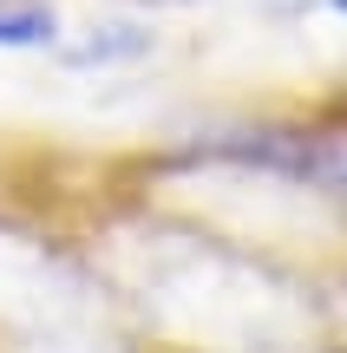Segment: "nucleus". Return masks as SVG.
I'll list each match as a JSON object with an SVG mask.
<instances>
[{
  "label": "nucleus",
  "mask_w": 347,
  "mask_h": 353,
  "mask_svg": "<svg viewBox=\"0 0 347 353\" xmlns=\"http://www.w3.org/2000/svg\"><path fill=\"white\" fill-rule=\"evenodd\" d=\"M59 7L52 0H0V52H52Z\"/></svg>",
  "instance_id": "3"
},
{
  "label": "nucleus",
  "mask_w": 347,
  "mask_h": 353,
  "mask_svg": "<svg viewBox=\"0 0 347 353\" xmlns=\"http://www.w3.org/2000/svg\"><path fill=\"white\" fill-rule=\"evenodd\" d=\"M321 7H328V13H341V20H347V0H321Z\"/></svg>",
  "instance_id": "5"
},
{
  "label": "nucleus",
  "mask_w": 347,
  "mask_h": 353,
  "mask_svg": "<svg viewBox=\"0 0 347 353\" xmlns=\"http://www.w3.org/2000/svg\"><path fill=\"white\" fill-rule=\"evenodd\" d=\"M144 7H197V0H144Z\"/></svg>",
  "instance_id": "4"
},
{
  "label": "nucleus",
  "mask_w": 347,
  "mask_h": 353,
  "mask_svg": "<svg viewBox=\"0 0 347 353\" xmlns=\"http://www.w3.org/2000/svg\"><path fill=\"white\" fill-rule=\"evenodd\" d=\"M249 157L262 164H282L295 176H308L315 190L347 203V138H262V144H243Z\"/></svg>",
  "instance_id": "2"
},
{
  "label": "nucleus",
  "mask_w": 347,
  "mask_h": 353,
  "mask_svg": "<svg viewBox=\"0 0 347 353\" xmlns=\"http://www.w3.org/2000/svg\"><path fill=\"white\" fill-rule=\"evenodd\" d=\"M157 52V33L144 20H92L79 26L72 39L59 33V46H52V59L66 65V72H118V65H138Z\"/></svg>",
  "instance_id": "1"
}]
</instances>
